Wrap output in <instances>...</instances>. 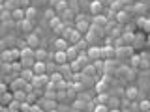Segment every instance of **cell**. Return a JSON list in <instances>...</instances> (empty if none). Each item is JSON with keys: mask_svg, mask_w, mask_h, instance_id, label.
<instances>
[{"mask_svg": "<svg viewBox=\"0 0 150 112\" xmlns=\"http://www.w3.org/2000/svg\"><path fill=\"white\" fill-rule=\"evenodd\" d=\"M19 62L23 64V67H32L36 62L34 58V49H30V47H25V49H21V60Z\"/></svg>", "mask_w": 150, "mask_h": 112, "instance_id": "obj_1", "label": "cell"}, {"mask_svg": "<svg viewBox=\"0 0 150 112\" xmlns=\"http://www.w3.org/2000/svg\"><path fill=\"white\" fill-rule=\"evenodd\" d=\"M90 21H88L86 17H83V15H79L77 19H75V30L77 32H81V34H86L88 30H90Z\"/></svg>", "mask_w": 150, "mask_h": 112, "instance_id": "obj_2", "label": "cell"}, {"mask_svg": "<svg viewBox=\"0 0 150 112\" xmlns=\"http://www.w3.org/2000/svg\"><path fill=\"white\" fill-rule=\"evenodd\" d=\"M47 82H49V77H47V75H36L30 84L34 86V92H36V90H40V88H43Z\"/></svg>", "mask_w": 150, "mask_h": 112, "instance_id": "obj_3", "label": "cell"}, {"mask_svg": "<svg viewBox=\"0 0 150 112\" xmlns=\"http://www.w3.org/2000/svg\"><path fill=\"white\" fill-rule=\"evenodd\" d=\"M116 58V49L115 47H111V45H107V47H103L101 49V60H115Z\"/></svg>", "mask_w": 150, "mask_h": 112, "instance_id": "obj_4", "label": "cell"}, {"mask_svg": "<svg viewBox=\"0 0 150 112\" xmlns=\"http://www.w3.org/2000/svg\"><path fill=\"white\" fill-rule=\"evenodd\" d=\"M90 11H92L94 17H96V15H103V13H105V6H103L101 0H94V2L90 4Z\"/></svg>", "mask_w": 150, "mask_h": 112, "instance_id": "obj_5", "label": "cell"}, {"mask_svg": "<svg viewBox=\"0 0 150 112\" xmlns=\"http://www.w3.org/2000/svg\"><path fill=\"white\" fill-rule=\"evenodd\" d=\"M40 36L36 34V32H32V34H26V47H30V49H38V45H40Z\"/></svg>", "mask_w": 150, "mask_h": 112, "instance_id": "obj_6", "label": "cell"}, {"mask_svg": "<svg viewBox=\"0 0 150 112\" xmlns=\"http://www.w3.org/2000/svg\"><path fill=\"white\" fill-rule=\"evenodd\" d=\"M86 56H88V62H96V60H101V49L100 47H90L86 50Z\"/></svg>", "mask_w": 150, "mask_h": 112, "instance_id": "obj_7", "label": "cell"}, {"mask_svg": "<svg viewBox=\"0 0 150 112\" xmlns=\"http://www.w3.org/2000/svg\"><path fill=\"white\" fill-rule=\"evenodd\" d=\"M53 62H54L56 65L68 64V56H66V50H54V54H53Z\"/></svg>", "mask_w": 150, "mask_h": 112, "instance_id": "obj_8", "label": "cell"}, {"mask_svg": "<svg viewBox=\"0 0 150 112\" xmlns=\"http://www.w3.org/2000/svg\"><path fill=\"white\" fill-rule=\"evenodd\" d=\"M131 54H133V49L128 47V45H122V47L116 49V58H129Z\"/></svg>", "mask_w": 150, "mask_h": 112, "instance_id": "obj_9", "label": "cell"}, {"mask_svg": "<svg viewBox=\"0 0 150 112\" xmlns=\"http://www.w3.org/2000/svg\"><path fill=\"white\" fill-rule=\"evenodd\" d=\"M19 28H21V32H25V34H32L34 32V22L32 21H26V19H23L21 22H17Z\"/></svg>", "mask_w": 150, "mask_h": 112, "instance_id": "obj_10", "label": "cell"}, {"mask_svg": "<svg viewBox=\"0 0 150 112\" xmlns=\"http://www.w3.org/2000/svg\"><path fill=\"white\" fill-rule=\"evenodd\" d=\"M32 71L34 75H47V62H34Z\"/></svg>", "mask_w": 150, "mask_h": 112, "instance_id": "obj_11", "label": "cell"}, {"mask_svg": "<svg viewBox=\"0 0 150 112\" xmlns=\"http://www.w3.org/2000/svg\"><path fill=\"white\" fill-rule=\"evenodd\" d=\"M19 77H21L25 82H32V78H34L36 75H34V71H32V67H23V71L19 73Z\"/></svg>", "mask_w": 150, "mask_h": 112, "instance_id": "obj_12", "label": "cell"}, {"mask_svg": "<svg viewBox=\"0 0 150 112\" xmlns=\"http://www.w3.org/2000/svg\"><path fill=\"white\" fill-rule=\"evenodd\" d=\"M23 19H25V9H23V8L11 9V21H13V22H21Z\"/></svg>", "mask_w": 150, "mask_h": 112, "instance_id": "obj_13", "label": "cell"}, {"mask_svg": "<svg viewBox=\"0 0 150 112\" xmlns=\"http://www.w3.org/2000/svg\"><path fill=\"white\" fill-rule=\"evenodd\" d=\"M34 58H36V62H47V58H49V52H47L45 49H38L34 50Z\"/></svg>", "mask_w": 150, "mask_h": 112, "instance_id": "obj_14", "label": "cell"}, {"mask_svg": "<svg viewBox=\"0 0 150 112\" xmlns=\"http://www.w3.org/2000/svg\"><path fill=\"white\" fill-rule=\"evenodd\" d=\"M66 56H68V62H73V60H77L79 56V49L75 45H69L68 49H66Z\"/></svg>", "mask_w": 150, "mask_h": 112, "instance_id": "obj_15", "label": "cell"}, {"mask_svg": "<svg viewBox=\"0 0 150 112\" xmlns=\"http://www.w3.org/2000/svg\"><path fill=\"white\" fill-rule=\"evenodd\" d=\"M137 95H139V88L137 86H128L126 88V99L128 101H135Z\"/></svg>", "mask_w": 150, "mask_h": 112, "instance_id": "obj_16", "label": "cell"}, {"mask_svg": "<svg viewBox=\"0 0 150 112\" xmlns=\"http://www.w3.org/2000/svg\"><path fill=\"white\" fill-rule=\"evenodd\" d=\"M41 101V108H43L45 112L47 110H53V108H56V103H54V99H49V97H45V99H40Z\"/></svg>", "mask_w": 150, "mask_h": 112, "instance_id": "obj_17", "label": "cell"}, {"mask_svg": "<svg viewBox=\"0 0 150 112\" xmlns=\"http://www.w3.org/2000/svg\"><path fill=\"white\" fill-rule=\"evenodd\" d=\"M90 24H92V26H96V28H103V26L107 24V17H105V15H96V17L92 19Z\"/></svg>", "mask_w": 150, "mask_h": 112, "instance_id": "obj_18", "label": "cell"}, {"mask_svg": "<svg viewBox=\"0 0 150 112\" xmlns=\"http://www.w3.org/2000/svg\"><path fill=\"white\" fill-rule=\"evenodd\" d=\"M36 17H38V9L36 8H32V6L25 8V19H26V21H32V22H34Z\"/></svg>", "mask_w": 150, "mask_h": 112, "instance_id": "obj_19", "label": "cell"}, {"mask_svg": "<svg viewBox=\"0 0 150 112\" xmlns=\"http://www.w3.org/2000/svg\"><path fill=\"white\" fill-rule=\"evenodd\" d=\"M25 86H26V82L23 80L21 77H17L15 80L11 82V92H19V90H25Z\"/></svg>", "mask_w": 150, "mask_h": 112, "instance_id": "obj_20", "label": "cell"}, {"mask_svg": "<svg viewBox=\"0 0 150 112\" xmlns=\"http://www.w3.org/2000/svg\"><path fill=\"white\" fill-rule=\"evenodd\" d=\"M120 41H122V45L131 47V43L135 41V34H129V32H126V34H122V36H120Z\"/></svg>", "mask_w": 150, "mask_h": 112, "instance_id": "obj_21", "label": "cell"}, {"mask_svg": "<svg viewBox=\"0 0 150 112\" xmlns=\"http://www.w3.org/2000/svg\"><path fill=\"white\" fill-rule=\"evenodd\" d=\"M81 39H83V34H81V32H77V30L73 28V32H71V36H69V41H68V43H69V45H77Z\"/></svg>", "mask_w": 150, "mask_h": 112, "instance_id": "obj_22", "label": "cell"}, {"mask_svg": "<svg viewBox=\"0 0 150 112\" xmlns=\"http://www.w3.org/2000/svg\"><path fill=\"white\" fill-rule=\"evenodd\" d=\"M69 47V43L64 39V37H58V39H54V49L56 50H66Z\"/></svg>", "mask_w": 150, "mask_h": 112, "instance_id": "obj_23", "label": "cell"}, {"mask_svg": "<svg viewBox=\"0 0 150 112\" xmlns=\"http://www.w3.org/2000/svg\"><path fill=\"white\" fill-rule=\"evenodd\" d=\"M96 105H107V103H109V93H98V97H96Z\"/></svg>", "mask_w": 150, "mask_h": 112, "instance_id": "obj_24", "label": "cell"}, {"mask_svg": "<svg viewBox=\"0 0 150 112\" xmlns=\"http://www.w3.org/2000/svg\"><path fill=\"white\" fill-rule=\"evenodd\" d=\"M13 101V93H9V92H6V93H2L0 95V105H8L9 106V103Z\"/></svg>", "mask_w": 150, "mask_h": 112, "instance_id": "obj_25", "label": "cell"}, {"mask_svg": "<svg viewBox=\"0 0 150 112\" xmlns=\"http://www.w3.org/2000/svg\"><path fill=\"white\" fill-rule=\"evenodd\" d=\"M13 101H19V103H25V101H26V92H25V90H19V92H13Z\"/></svg>", "mask_w": 150, "mask_h": 112, "instance_id": "obj_26", "label": "cell"}, {"mask_svg": "<svg viewBox=\"0 0 150 112\" xmlns=\"http://www.w3.org/2000/svg\"><path fill=\"white\" fill-rule=\"evenodd\" d=\"M66 9H68V2H66V0H58V2H56V6H54V11H58L60 15H62Z\"/></svg>", "mask_w": 150, "mask_h": 112, "instance_id": "obj_27", "label": "cell"}, {"mask_svg": "<svg viewBox=\"0 0 150 112\" xmlns=\"http://www.w3.org/2000/svg\"><path fill=\"white\" fill-rule=\"evenodd\" d=\"M84 106H86V103L81 101V97H79V99H75V101L71 103V108H73V110H83Z\"/></svg>", "mask_w": 150, "mask_h": 112, "instance_id": "obj_28", "label": "cell"}, {"mask_svg": "<svg viewBox=\"0 0 150 112\" xmlns=\"http://www.w3.org/2000/svg\"><path fill=\"white\" fill-rule=\"evenodd\" d=\"M129 64L133 65V67H139V64H141V54H131V56H129Z\"/></svg>", "mask_w": 150, "mask_h": 112, "instance_id": "obj_29", "label": "cell"}, {"mask_svg": "<svg viewBox=\"0 0 150 112\" xmlns=\"http://www.w3.org/2000/svg\"><path fill=\"white\" fill-rule=\"evenodd\" d=\"M139 108L143 110V112H148L150 110V99H143L139 103Z\"/></svg>", "mask_w": 150, "mask_h": 112, "instance_id": "obj_30", "label": "cell"}, {"mask_svg": "<svg viewBox=\"0 0 150 112\" xmlns=\"http://www.w3.org/2000/svg\"><path fill=\"white\" fill-rule=\"evenodd\" d=\"M49 24H51V28L54 30V28H58L60 24H62V19H60V17H53V19L49 21Z\"/></svg>", "mask_w": 150, "mask_h": 112, "instance_id": "obj_31", "label": "cell"}, {"mask_svg": "<svg viewBox=\"0 0 150 112\" xmlns=\"http://www.w3.org/2000/svg\"><path fill=\"white\" fill-rule=\"evenodd\" d=\"M116 21H118V22H124V21H128V13H126V11H122V9H120V11L116 13Z\"/></svg>", "mask_w": 150, "mask_h": 112, "instance_id": "obj_32", "label": "cell"}, {"mask_svg": "<svg viewBox=\"0 0 150 112\" xmlns=\"http://www.w3.org/2000/svg\"><path fill=\"white\" fill-rule=\"evenodd\" d=\"M11 71H15V73H21V71H23V64L19 62V60L11 64Z\"/></svg>", "mask_w": 150, "mask_h": 112, "instance_id": "obj_33", "label": "cell"}, {"mask_svg": "<svg viewBox=\"0 0 150 112\" xmlns=\"http://www.w3.org/2000/svg\"><path fill=\"white\" fill-rule=\"evenodd\" d=\"M92 112H109V106L107 105H96Z\"/></svg>", "mask_w": 150, "mask_h": 112, "instance_id": "obj_34", "label": "cell"}, {"mask_svg": "<svg viewBox=\"0 0 150 112\" xmlns=\"http://www.w3.org/2000/svg\"><path fill=\"white\" fill-rule=\"evenodd\" d=\"M53 17H54V9H47V11H45V19H49V21H51Z\"/></svg>", "mask_w": 150, "mask_h": 112, "instance_id": "obj_35", "label": "cell"}, {"mask_svg": "<svg viewBox=\"0 0 150 112\" xmlns=\"http://www.w3.org/2000/svg\"><path fill=\"white\" fill-rule=\"evenodd\" d=\"M137 24H139V26H141V28H143V30H144V24H146V19H144V17L137 19Z\"/></svg>", "mask_w": 150, "mask_h": 112, "instance_id": "obj_36", "label": "cell"}, {"mask_svg": "<svg viewBox=\"0 0 150 112\" xmlns=\"http://www.w3.org/2000/svg\"><path fill=\"white\" fill-rule=\"evenodd\" d=\"M8 92V86L4 82H0V95H2V93H6Z\"/></svg>", "mask_w": 150, "mask_h": 112, "instance_id": "obj_37", "label": "cell"}, {"mask_svg": "<svg viewBox=\"0 0 150 112\" xmlns=\"http://www.w3.org/2000/svg\"><path fill=\"white\" fill-rule=\"evenodd\" d=\"M19 6H30V0H19Z\"/></svg>", "mask_w": 150, "mask_h": 112, "instance_id": "obj_38", "label": "cell"}, {"mask_svg": "<svg viewBox=\"0 0 150 112\" xmlns=\"http://www.w3.org/2000/svg\"><path fill=\"white\" fill-rule=\"evenodd\" d=\"M144 32L150 34V19H146V24H144Z\"/></svg>", "mask_w": 150, "mask_h": 112, "instance_id": "obj_39", "label": "cell"}, {"mask_svg": "<svg viewBox=\"0 0 150 112\" xmlns=\"http://www.w3.org/2000/svg\"><path fill=\"white\" fill-rule=\"evenodd\" d=\"M56 2H58V0H51V4H53V6H56Z\"/></svg>", "mask_w": 150, "mask_h": 112, "instance_id": "obj_40", "label": "cell"}, {"mask_svg": "<svg viewBox=\"0 0 150 112\" xmlns=\"http://www.w3.org/2000/svg\"><path fill=\"white\" fill-rule=\"evenodd\" d=\"M47 112H58V110H56V108H53V110H47Z\"/></svg>", "mask_w": 150, "mask_h": 112, "instance_id": "obj_41", "label": "cell"}, {"mask_svg": "<svg viewBox=\"0 0 150 112\" xmlns=\"http://www.w3.org/2000/svg\"><path fill=\"white\" fill-rule=\"evenodd\" d=\"M0 6H4V0H0Z\"/></svg>", "mask_w": 150, "mask_h": 112, "instance_id": "obj_42", "label": "cell"}, {"mask_svg": "<svg viewBox=\"0 0 150 112\" xmlns=\"http://www.w3.org/2000/svg\"><path fill=\"white\" fill-rule=\"evenodd\" d=\"M71 112H83V110H71Z\"/></svg>", "mask_w": 150, "mask_h": 112, "instance_id": "obj_43", "label": "cell"}, {"mask_svg": "<svg viewBox=\"0 0 150 112\" xmlns=\"http://www.w3.org/2000/svg\"><path fill=\"white\" fill-rule=\"evenodd\" d=\"M148 43H150V34H148Z\"/></svg>", "mask_w": 150, "mask_h": 112, "instance_id": "obj_44", "label": "cell"}, {"mask_svg": "<svg viewBox=\"0 0 150 112\" xmlns=\"http://www.w3.org/2000/svg\"><path fill=\"white\" fill-rule=\"evenodd\" d=\"M146 56H148V58H150V54H146Z\"/></svg>", "mask_w": 150, "mask_h": 112, "instance_id": "obj_45", "label": "cell"}, {"mask_svg": "<svg viewBox=\"0 0 150 112\" xmlns=\"http://www.w3.org/2000/svg\"><path fill=\"white\" fill-rule=\"evenodd\" d=\"M148 99H150V97H148Z\"/></svg>", "mask_w": 150, "mask_h": 112, "instance_id": "obj_46", "label": "cell"}, {"mask_svg": "<svg viewBox=\"0 0 150 112\" xmlns=\"http://www.w3.org/2000/svg\"><path fill=\"white\" fill-rule=\"evenodd\" d=\"M148 19H150V17H148Z\"/></svg>", "mask_w": 150, "mask_h": 112, "instance_id": "obj_47", "label": "cell"}, {"mask_svg": "<svg viewBox=\"0 0 150 112\" xmlns=\"http://www.w3.org/2000/svg\"><path fill=\"white\" fill-rule=\"evenodd\" d=\"M148 112H150V110H148Z\"/></svg>", "mask_w": 150, "mask_h": 112, "instance_id": "obj_48", "label": "cell"}]
</instances>
